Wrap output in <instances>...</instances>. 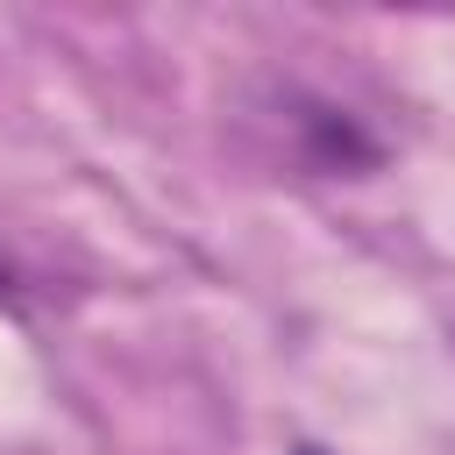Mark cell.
Masks as SVG:
<instances>
[{
  "label": "cell",
  "mask_w": 455,
  "mask_h": 455,
  "mask_svg": "<svg viewBox=\"0 0 455 455\" xmlns=\"http://www.w3.org/2000/svg\"><path fill=\"white\" fill-rule=\"evenodd\" d=\"M28 306V284H21V270H14V256L0 249V313H21Z\"/></svg>",
  "instance_id": "1"
},
{
  "label": "cell",
  "mask_w": 455,
  "mask_h": 455,
  "mask_svg": "<svg viewBox=\"0 0 455 455\" xmlns=\"http://www.w3.org/2000/svg\"><path fill=\"white\" fill-rule=\"evenodd\" d=\"M291 455H327V448H291Z\"/></svg>",
  "instance_id": "2"
}]
</instances>
